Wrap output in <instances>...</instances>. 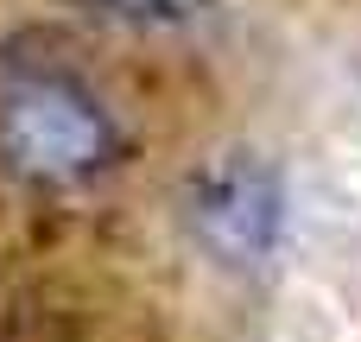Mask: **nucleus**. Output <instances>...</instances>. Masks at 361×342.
<instances>
[{"mask_svg":"<svg viewBox=\"0 0 361 342\" xmlns=\"http://www.w3.org/2000/svg\"><path fill=\"white\" fill-rule=\"evenodd\" d=\"M184 228L228 273L267 267L279 254V235H286V178H279V165H267L260 152H216L184 184Z\"/></svg>","mask_w":361,"mask_h":342,"instance_id":"obj_2","label":"nucleus"},{"mask_svg":"<svg viewBox=\"0 0 361 342\" xmlns=\"http://www.w3.org/2000/svg\"><path fill=\"white\" fill-rule=\"evenodd\" d=\"M121 152V127L102 108L95 89H82L76 76L38 70L6 83L0 95V159L6 171L32 178V184H76L108 171Z\"/></svg>","mask_w":361,"mask_h":342,"instance_id":"obj_1","label":"nucleus"},{"mask_svg":"<svg viewBox=\"0 0 361 342\" xmlns=\"http://www.w3.org/2000/svg\"><path fill=\"white\" fill-rule=\"evenodd\" d=\"M89 13L140 32H197L203 19H216V0H89Z\"/></svg>","mask_w":361,"mask_h":342,"instance_id":"obj_3","label":"nucleus"}]
</instances>
